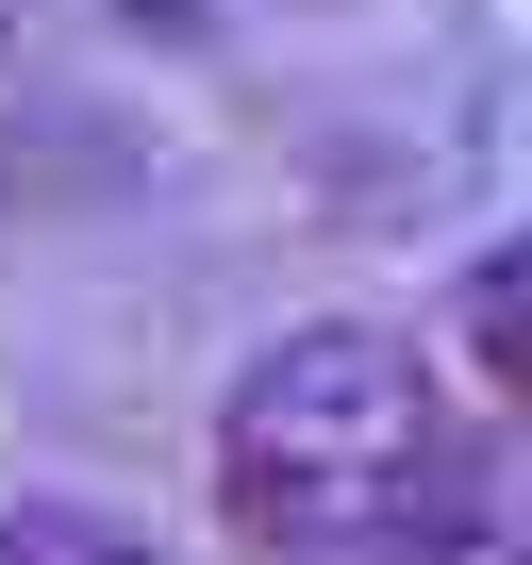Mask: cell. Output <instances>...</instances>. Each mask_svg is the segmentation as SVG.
I'll return each instance as SVG.
<instances>
[{
  "instance_id": "7a4b0ae2",
  "label": "cell",
  "mask_w": 532,
  "mask_h": 565,
  "mask_svg": "<svg viewBox=\"0 0 532 565\" xmlns=\"http://www.w3.org/2000/svg\"><path fill=\"white\" fill-rule=\"evenodd\" d=\"M449 350H466L482 383H515V399H532V233L466 249V282H449Z\"/></svg>"
},
{
  "instance_id": "3957f363",
  "label": "cell",
  "mask_w": 532,
  "mask_h": 565,
  "mask_svg": "<svg viewBox=\"0 0 532 565\" xmlns=\"http://www.w3.org/2000/svg\"><path fill=\"white\" fill-rule=\"evenodd\" d=\"M0 565H167V548H134V532L84 515V499H18V515H0Z\"/></svg>"
},
{
  "instance_id": "6da1fadb",
  "label": "cell",
  "mask_w": 532,
  "mask_h": 565,
  "mask_svg": "<svg viewBox=\"0 0 532 565\" xmlns=\"http://www.w3.org/2000/svg\"><path fill=\"white\" fill-rule=\"evenodd\" d=\"M449 499V383L383 317H284L216 399V515L266 565H400Z\"/></svg>"
}]
</instances>
